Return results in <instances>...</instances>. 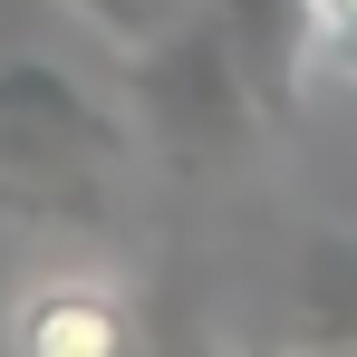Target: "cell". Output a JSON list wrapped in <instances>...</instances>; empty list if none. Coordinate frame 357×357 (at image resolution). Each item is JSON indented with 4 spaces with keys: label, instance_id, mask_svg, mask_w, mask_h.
I'll list each match as a JSON object with an SVG mask.
<instances>
[{
    "label": "cell",
    "instance_id": "4",
    "mask_svg": "<svg viewBox=\"0 0 357 357\" xmlns=\"http://www.w3.org/2000/svg\"><path fill=\"white\" fill-rule=\"evenodd\" d=\"M203 10L222 20V39H232L251 97L271 107V126H290L299 87L319 68V0H203Z\"/></svg>",
    "mask_w": 357,
    "mask_h": 357
},
{
    "label": "cell",
    "instance_id": "6",
    "mask_svg": "<svg viewBox=\"0 0 357 357\" xmlns=\"http://www.w3.org/2000/svg\"><path fill=\"white\" fill-rule=\"evenodd\" d=\"M68 20H87V29H97V39H107V49H145V39H165V29H183V20H193V10H203V0H59Z\"/></svg>",
    "mask_w": 357,
    "mask_h": 357
},
{
    "label": "cell",
    "instance_id": "1",
    "mask_svg": "<svg viewBox=\"0 0 357 357\" xmlns=\"http://www.w3.org/2000/svg\"><path fill=\"white\" fill-rule=\"evenodd\" d=\"M145 155L135 116L87 97L59 59L0 49V222L49 241H97L126 203V165Z\"/></svg>",
    "mask_w": 357,
    "mask_h": 357
},
{
    "label": "cell",
    "instance_id": "3",
    "mask_svg": "<svg viewBox=\"0 0 357 357\" xmlns=\"http://www.w3.org/2000/svg\"><path fill=\"white\" fill-rule=\"evenodd\" d=\"M135 338H145L135 299L97 271H49L29 290H10V319H0V348L20 357H126Z\"/></svg>",
    "mask_w": 357,
    "mask_h": 357
},
{
    "label": "cell",
    "instance_id": "2",
    "mask_svg": "<svg viewBox=\"0 0 357 357\" xmlns=\"http://www.w3.org/2000/svg\"><path fill=\"white\" fill-rule=\"evenodd\" d=\"M126 116H135L145 155H155L165 174L213 183V174H232L241 155L261 145L271 107L251 97V77H241L222 20L193 10L183 29L145 39V49H126Z\"/></svg>",
    "mask_w": 357,
    "mask_h": 357
},
{
    "label": "cell",
    "instance_id": "7",
    "mask_svg": "<svg viewBox=\"0 0 357 357\" xmlns=\"http://www.w3.org/2000/svg\"><path fill=\"white\" fill-rule=\"evenodd\" d=\"M319 68H338V77H357V29H328V39H319Z\"/></svg>",
    "mask_w": 357,
    "mask_h": 357
},
{
    "label": "cell",
    "instance_id": "5",
    "mask_svg": "<svg viewBox=\"0 0 357 357\" xmlns=\"http://www.w3.org/2000/svg\"><path fill=\"white\" fill-rule=\"evenodd\" d=\"M299 338L357 348V232H319L299 251Z\"/></svg>",
    "mask_w": 357,
    "mask_h": 357
}]
</instances>
